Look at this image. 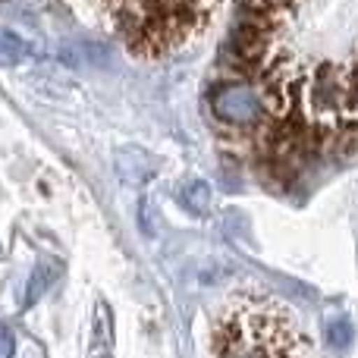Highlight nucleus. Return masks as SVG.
Here are the masks:
<instances>
[{
  "instance_id": "nucleus-4",
  "label": "nucleus",
  "mask_w": 358,
  "mask_h": 358,
  "mask_svg": "<svg viewBox=\"0 0 358 358\" xmlns=\"http://www.w3.org/2000/svg\"><path fill=\"white\" fill-rule=\"evenodd\" d=\"M54 280H57V267L54 264H41V267H38V271L31 273L29 286H25V305L38 302V299L44 296V289H48Z\"/></svg>"
},
{
  "instance_id": "nucleus-6",
  "label": "nucleus",
  "mask_w": 358,
  "mask_h": 358,
  "mask_svg": "<svg viewBox=\"0 0 358 358\" xmlns=\"http://www.w3.org/2000/svg\"><path fill=\"white\" fill-rule=\"evenodd\" d=\"M13 352H16V336L10 324H0V358H13Z\"/></svg>"
},
{
  "instance_id": "nucleus-7",
  "label": "nucleus",
  "mask_w": 358,
  "mask_h": 358,
  "mask_svg": "<svg viewBox=\"0 0 358 358\" xmlns=\"http://www.w3.org/2000/svg\"><path fill=\"white\" fill-rule=\"evenodd\" d=\"M0 255H3V252H0Z\"/></svg>"
},
{
  "instance_id": "nucleus-2",
  "label": "nucleus",
  "mask_w": 358,
  "mask_h": 358,
  "mask_svg": "<svg viewBox=\"0 0 358 358\" xmlns=\"http://www.w3.org/2000/svg\"><path fill=\"white\" fill-rule=\"evenodd\" d=\"M217 0H117V29L132 50L164 54L204 29Z\"/></svg>"
},
{
  "instance_id": "nucleus-1",
  "label": "nucleus",
  "mask_w": 358,
  "mask_h": 358,
  "mask_svg": "<svg viewBox=\"0 0 358 358\" xmlns=\"http://www.w3.org/2000/svg\"><path fill=\"white\" fill-rule=\"evenodd\" d=\"M346 13L336 31L321 44L302 73L264 110L252 132L273 170H299L308 161L343 155L358 145V0H336L308 29L280 44L255 66H248L242 85H258L280 69L296 50H302L336 13Z\"/></svg>"
},
{
  "instance_id": "nucleus-3",
  "label": "nucleus",
  "mask_w": 358,
  "mask_h": 358,
  "mask_svg": "<svg viewBox=\"0 0 358 358\" xmlns=\"http://www.w3.org/2000/svg\"><path fill=\"white\" fill-rule=\"evenodd\" d=\"M29 54V44L10 29H0V66H13Z\"/></svg>"
},
{
  "instance_id": "nucleus-5",
  "label": "nucleus",
  "mask_w": 358,
  "mask_h": 358,
  "mask_svg": "<svg viewBox=\"0 0 358 358\" xmlns=\"http://www.w3.org/2000/svg\"><path fill=\"white\" fill-rule=\"evenodd\" d=\"M182 204L192 210V214H204L210 204V189L204 182H192L182 189Z\"/></svg>"
}]
</instances>
